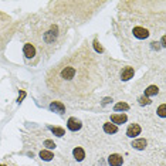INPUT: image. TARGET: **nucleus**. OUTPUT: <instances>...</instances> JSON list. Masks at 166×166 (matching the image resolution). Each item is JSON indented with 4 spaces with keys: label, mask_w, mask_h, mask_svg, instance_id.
<instances>
[{
    "label": "nucleus",
    "mask_w": 166,
    "mask_h": 166,
    "mask_svg": "<svg viewBox=\"0 0 166 166\" xmlns=\"http://www.w3.org/2000/svg\"><path fill=\"white\" fill-rule=\"evenodd\" d=\"M45 84L55 95L84 98L102 85V74L91 50L81 47L48 71Z\"/></svg>",
    "instance_id": "1"
},
{
    "label": "nucleus",
    "mask_w": 166,
    "mask_h": 166,
    "mask_svg": "<svg viewBox=\"0 0 166 166\" xmlns=\"http://www.w3.org/2000/svg\"><path fill=\"white\" fill-rule=\"evenodd\" d=\"M10 26H11V18L7 14H4L3 11H0V37L7 31V29Z\"/></svg>",
    "instance_id": "2"
},
{
    "label": "nucleus",
    "mask_w": 166,
    "mask_h": 166,
    "mask_svg": "<svg viewBox=\"0 0 166 166\" xmlns=\"http://www.w3.org/2000/svg\"><path fill=\"white\" fill-rule=\"evenodd\" d=\"M23 53H24V55H26V58H34L37 55L36 53V47H34L31 43H26L24 44V47H23Z\"/></svg>",
    "instance_id": "3"
},
{
    "label": "nucleus",
    "mask_w": 166,
    "mask_h": 166,
    "mask_svg": "<svg viewBox=\"0 0 166 166\" xmlns=\"http://www.w3.org/2000/svg\"><path fill=\"white\" fill-rule=\"evenodd\" d=\"M140 126L138 125V124H131V125L128 126V129H126V135H128L129 138H135V136H138L140 133Z\"/></svg>",
    "instance_id": "4"
},
{
    "label": "nucleus",
    "mask_w": 166,
    "mask_h": 166,
    "mask_svg": "<svg viewBox=\"0 0 166 166\" xmlns=\"http://www.w3.org/2000/svg\"><path fill=\"white\" fill-rule=\"evenodd\" d=\"M108 163H109L111 166H122L124 158H122L121 155H118V153H114V155H111L109 158H108Z\"/></svg>",
    "instance_id": "5"
},
{
    "label": "nucleus",
    "mask_w": 166,
    "mask_h": 166,
    "mask_svg": "<svg viewBox=\"0 0 166 166\" xmlns=\"http://www.w3.org/2000/svg\"><path fill=\"white\" fill-rule=\"evenodd\" d=\"M133 75H135V70H133L132 67H125V68L121 71V78L124 81H128V80L133 78Z\"/></svg>",
    "instance_id": "6"
},
{
    "label": "nucleus",
    "mask_w": 166,
    "mask_h": 166,
    "mask_svg": "<svg viewBox=\"0 0 166 166\" xmlns=\"http://www.w3.org/2000/svg\"><path fill=\"white\" fill-rule=\"evenodd\" d=\"M67 126H68L70 131L75 132V131H78V129H81V121L77 119V118H70L68 122H67Z\"/></svg>",
    "instance_id": "7"
},
{
    "label": "nucleus",
    "mask_w": 166,
    "mask_h": 166,
    "mask_svg": "<svg viewBox=\"0 0 166 166\" xmlns=\"http://www.w3.org/2000/svg\"><path fill=\"white\" fill-rule=\"evenodd\" d=\"M126 119H128V117H126L125 114H114V115H111V121L114 122L115 125H121V124H125Z\"/></svg>",
    "instance_id": "8"
},
{
    "label": "nucleus",
    "mask_w": 166,
    "mask_h": 166,
    "mask_svg": "<svg viewBox=\"0 0 166 166\" xmlns=\"http://www.w3.org/2000/svg\"><path fill=\"white\" fill-rule=\"evenodd\" d=\"M133 36L136 37V38H148V36H149V33H148V30L144 29V27H135L133 29Z\"/></svg>",
    "instance_id": "9"
},
{
    "label": "nucleus",
    "mask_w": 166,
    "mask_h": 166,
    "mask_svg": "<svg viewBox=\"0 0 166 166\" xmlns=\"http://www.w3.org/2000/svg\"><path fill=\"white\" fill-rule=\"evenodd\" d=\"M50 109L54 111V112H58V114H63L64 111H65V107H64L63 102H60V101H54V102L50 104Z\"/></svg>",
    "instance_id": "10"
},
{
    "label": "nucleus",
    "mask_w": 166,
    "mask_h": 166,
    "mask_svg": "<svg viewBox=\"0 0 166 166\" xmlns=\"http://www.w3.org/2000/svg\"><path fill=\"white\" fill-rule=\"evenodd\" d=\"M104 131L107 133H117L118 132V128H117V125L111 124V122H105L104 124Z\"/></svg>",
    "instance_id": "11"
},
{
    "label": "nucleus",
    "mask_w": 166,
    "mask_h": 166,
    "mask_svg": "<svg viewBox=\"0 0 166 166\" xmlns=\"http://www.w3.org/2000/svg\"><path fill=\"white\" fill-rule=\"evenodd\" d=\"M74 158L77 159V160H82V159L85 158V152H84V149H82V148H75V149H74Z\"/></svg>",
    "instance_id": "12"
},
{
    "label": "nucleus",
    "mask_w": 166,
    "mask_h": 166,
    "mask_svg": "<svg viewBox=\"0 0 166 166\" xmlns=\"http://www.w3.org/2000/svg\"><path fill=\"white\" fill-rule=\"evenodd\" d=\"M132 146L135 148V149H145V146H146V140H145V139L133 140V142H132Z\"/></svg>",
    "instance_id": "13"
},
{
    "label": "nucleus",
    "mask_w": 166,
    "mask_h": 166,
    "mask_svg": "<svg viewBox=\"0 0 166 166\" xmlns=\"http://www.w3.org/2000/svg\"><path fill=\"white\" fill-rule=\"evenodd\" d=\"M158 87H155V85H151V87H148L146 89H145V95L146 97H151V95H156L158 94Z\"/></svg>",
    "instance_id": "14"
},
{
    "label": "nucleus",
    "mask_w": 166,
    "mask_h": 166,
    "mask_svg": "<svg viewBox=\"0 0 166 166\" xmlns=\"http://www.w3.org/2000/svg\"><path fill=\"white\" fill-rule=\"evenodd\" d=\"M40 158L44 159V160H51V159L54 158V155H53L51 152H48V151H41L40 152Z\"/></svg>",
    "instance_id": "15"
},
{
    "label": "nucleus",
    "mask_w": 166,
    "mask_h": 166,
    "mask_svg": "<svg viewBox=\"0 0 166 166\" xmlns=\"http://www.w3.org/2000/svg\"><path fill=\"white\" fill-rule=\"evenodd\" d=\"M48 128H50V131H51L53 133H55L57 136H63L64 133H65L63 128H55V126H48Z\"/></svg>",
    "instance_id": "16"
},
{
    "label": "nucleus",
    "mask_w": 166,
    "mask_h": 166,
    "mask_svg": "<svg viewBox=\"0 0 166 166\" xmlns=\"http://www.w3.org/2000/svg\"><path fill=\"white\" fill-rule=\"evenodd\" d=\"M114 109L115 111H126V109H129V105L128 104H125V102H119V104L115 105Z\"/></svg>",
    "instance_id": "17"
},
{
    "label": "nucleus",
    "mask_w": 166,
    "mask_h": 166,
    "mask_svg": "<svg viewBox=\"0 0 166 166\" xmlns=\"http://www.w3.org/2000/svg\"><path fill=\"white\" fill-rule=\"evenodd\" d=\"M158 115L160 117V118H165V117H166V105H165V104H162V105L159 107V109H158Z\"/></svg>",
    "instance_id": "18"
},
{
    "label": "nucleus",
    "mask_w": 166,
    "mask_h": 166,
    "mask_svg": "<svg viewBox=\"0 0 166 166\" xmlns=\"http://www.w3.org/2000/svg\"><path fill=\"white\" fill-rule=\"evenodd\" d=\"M149 102H151V101H149L148 97H139V104L140 105H148Z\"/></svg>",
    "instance_id": "19"
},
{
    "label": "nucleus",
    "mask_w": 166,
    "mask_h": 166,
    "mask_svg": "<svg viewBox=\"0 0 166 166\" xmlns=\"http://www.w3.org/2000/svg\"><path fill=\"white\" fill-rule=\"evenodd\" d=\"M44 144H45V146H47V148H50V149H53V148H55V144H54V142H51V140H45Z\"/></svg>",
    "instance_id": "20"
},
{
    "label": "nucleus",
    "mask_w": 166,
    "mask_h": 166,
    "mask_svg": "<svg viewBox=\"0 0 166 166\" xmlns=\"http://www.w3.org/2000/svg\"><path fill=\"white\" fill-rule=\"evenodd\" d=\"M94 44H95V48H97V51H100V53L102 51V47H101V45H100V43H98V41H97V40L94 41Z\"/></svg>",
    "instance_id": "21"
},
{
    "label": "nucleus",
    "mask_w": 166,
    "mask_h": 166,
    "mask_svg": "<svg viewBox=\"0 0 166 166\" xmlns=\"http://www.w3.org/2000/svg\"><path fill=\"white\" fill-rule=\"evenodd\" d=\"M0 166H17V165H14L11 162H4V163H0Z\"/></svg>",
    "instance_id": "22"
}]
</instances>
